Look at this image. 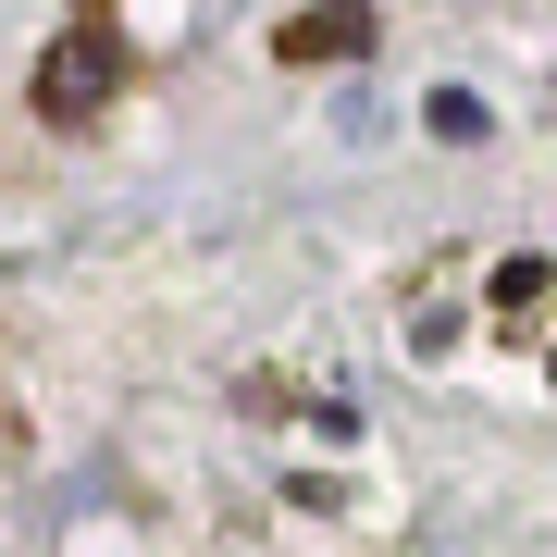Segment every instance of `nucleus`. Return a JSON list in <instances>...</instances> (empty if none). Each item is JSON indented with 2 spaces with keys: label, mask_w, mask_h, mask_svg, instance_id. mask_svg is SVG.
<instances>
[{
  "label": "nucleus",
  "mask_w": 557,
  "mask_h": 557,
  "mask_svg": "<svg viewBox=\"0 0 557 557\" xmlns=\"http://www.w3.org/2000/svg\"><path fill=\"white\" fill-rule=\"evenodd\" d=\"M112 75H124V38L87 13V25H62V50L38 62V87H25V100H38V124H87V112L112 100Z\"/></svg>",
  "instance_id": "obj_1"
},
{
  "label": "nucleus",
  "mask_w": 557,
  "mask_h": 557,
  "mask_svg": "<svg viewBox=\"0 0 557 557\" xmlns=\"http://www.w3.org/2000/svg\"><path fill=\"white\" fill-rule=\"evenodd\" d=\"M273 50H285V62H359V50H372V25H359L347 0H322V13H298Z\"/></svg>",
  "instance_id": "obj_2"
},
{
  "label": "nucleus",
  "mask_w": 557,
  "mask_h": 557,
  "mask_svg": "<svg viewBox=\"0 0 557 557\" xmlns=\"http://www.w3.org/2000/svg\"><path fill=\"white\" fill-rule=\"evenodd\" d=\"M483 124H496V112H483V100H471V87H434V137H446V149H471V137H483Z\"/></svg>",
  "instance_id": "obj_3"
},
{
  "label": "nucleus",
  "mask_w": 557,
  "mask_h": 557,
  "mask_svg": "<svg viewBox=\"0 0 557 557\" xmlns=\"http://www.w3.org/2000/svg\"><path fill=\"white\" fill-rule=\"evenodd\" d=\"M545 285H557V273H545V260H533V248H520V260H496V310H533V298H545Z\"/></svg>",
  "instance_id": "obj_4"
},
{
  "label": "nucleus",
  "mask_w": 557,
  "mask_h": 557,
  "mask_svg": "<svg viewBox=\"0 0 557 557\" xmlns=\"http://www.w3.org/2000/svg\"><path fill=\"white\" fill-rule=\"evenodd\" d=\"M545 372H557V359H545Z\"/></svg>",
  "instance_id": "obj_5"
}]
</instances>
